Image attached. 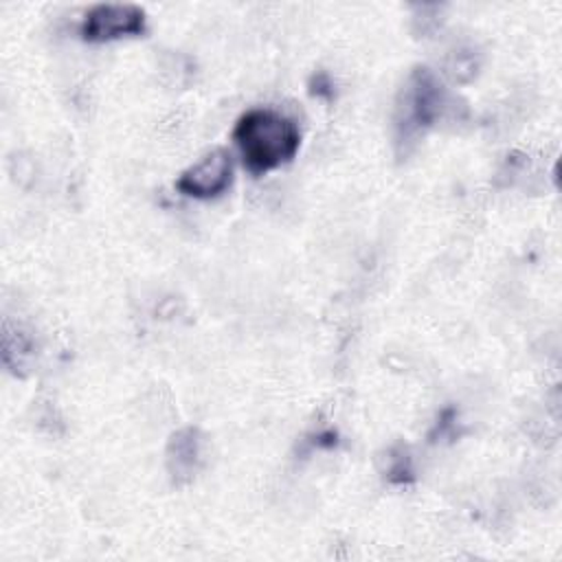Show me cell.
<instances>
[{
    "mask_svg": "<svg viewBox=\"0 0 562 562\" xmlns=\"http://www.w3.org/2000/svg\"><path fill=\"white\" fill-rule=\"evenodd\" d=\"M233 140L246 169L250 173H266L294 158L301 132L290 116L270 108H252L237 119Z\"/></svg>",
    "mask_w": 562,
    "mask_h": 562,
    "instance_id": "cell-1",
    "label": "cell"
},
{
    "mask_svg": "<svg viewBox=\"0 0 562 562\" xmlns=\"http://www.w3.org/2000/svg\"><path fill=\"white\" fill-rule=\"evenodd\" d=\"M448 108V94L428 68H415L402 88L395 105L397 143H411L435 125Z\"/></svg>",
    "mask_w": 562,
    "mask_h": 562,
    "instance_id": "cell-2",
    "label": "cell"
},
{
    "mask_svg": "<svg viewBox=\"0 0 562 562\" xmlns=\"http://www.w3.org/2000/svg\"><path fill=\"white\" fill-rule=\"evenodd\" d=\"M140 33H145V11L127 2L94 4L81 22V37L88 42H110Z\"/></svg>",
    "mask_w": 562,
    "mask_h": 562,
    "instance_id": "cell-3",
    "label": "cell"
},
{
    "mask_svg": "<svg viewBox=\"0 0 562 562\" xmlns=\"http://www.w3.org/2000/svg\"><path fill=\"white\" fill-rule=\"evenodd\" d=\"M233 180V160L231 154L222 147L202 156L191 165L176 182V189L189 198L211 200L222 195Z\"/></svg>",
    "mask_w": 562,
    "mask_h": 562,
    "instance_id": "cell-4",
    "label": "cell"
},
{
    "mask_svg": "<svg viewBox=\"0 0 562 562\" xmlns=\"http://www.w3.org/2000/svg\"><path fill=\"white\" fill-rule=\"evenodd\" d=\"M171 450L176 457V470L178 472H191L195 468V461H198V437L193 430H184L180 435L173 437L171 441Z\"/></svg>",
    "mask_w": 562,
    "mask_h": 562,
    "instance_id": "cell-5",
    "label": "cell"
},
{
    "mask_svg": "<svg viewBox=\"0 0 562 562\" xmlns=\"http://www.w3.org/2000/svg\"><path fill=\"white\" fill-rule=\"evenodd\" d=\"M310 92L316 94V97L331 99L334 97V83H331V79L325 72H316L312 77V81H310Z\"/></svg>",
    "mask_w": 562,
    "mask_h": 562,
    "instance_id": "cell-6",
    "label": "cell"
}]
</instances>
